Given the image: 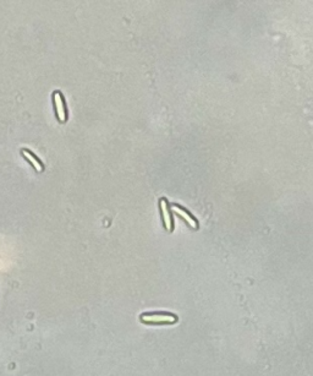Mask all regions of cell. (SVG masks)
<instances>
[{
  "mask_svg": "<svg viewBox=\"0 0 313 376\" xmlns=\"http://www.w3.org/2000/svg\"><path fill=\"white\" fill-rule=\"evenodd\" d=\"M173 211L178 213L179 216H181L182 218H184L186 220V222H187V225L191 226L192 228H197V222L194 218H192V217L187 212H186V211H184L182 209H180V207H178V206L173 207Z\"/></svg>",
  "mask_w": 313,
  "mask_h": 376,
  "instance_id": "277c9868",
  "label": "cell"
},
{
  "mask_svg": "<svg viewBox=\"0 0 313 376\" xmlns=\"http://www.w3.org/2000/svg\"><path fill=\"white\" fill-rule=\"evenodd\" d=\"M53 103H54L55 114H57V119L60 123H66L67 120V112H66V103H65V98L63 93L60 91H54L53 93Z\"/></svg>",
  "mask_w": 313,
  "mask_h": 376,
  "instance_id": "6da1fadb",
  "label": "cell"
},
{
  "mask_svg": "<svg viewBox=\"0 0 313 376\" xmlns=\"http://www.w3.org/2000/svg\"><path fill=\"white\" fill-rule=\"evenodd\" d=\"M141 320L146 324H174L178 321V318L173 314H143Z\"/></svg>",
  "mask_w": 313,
  "mask_h": 376,
  "instance_id": "7a4b0ae2",
  "label": "cell"
},
{
  "mask_svg": "<svg viewBox=\"0 0 313 376\" xmlns=\"http://www.w3.org/2000/svg\"><path fill=\"white\" fill-rule=\"evenodd\" d=\"M160 209H162V212H163L165 228L168 229V231H172V219H170V214H169L168 207H166L165 200H160Z\"/></svg>",
  "mask_w": 313,
  "mask_h": 376,
  "instance_id": "5b68a950",
  "label": "cell"
},
{
  "mask_svg": "<svg viewBox=\"0 0 313 376\" xmlns=\"http://www.w3.org/2000/svg\"><path fill=\"white\" fill-rule=\"evenodd\" d=\"M21 154H22L23 158L27 161V162L31 163V166L35 168L36 172L42 173L43 170H44V166H43L42 161L39 160V158L37 157L32 151H30L29 148H22V150H21Z\"/></svg>",
  "mask_w": 313,
  "mask_h": 376,
  "instance_id": "3957f363",
  "label": "cell"
}]
</instances>
